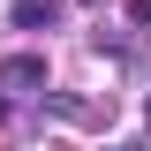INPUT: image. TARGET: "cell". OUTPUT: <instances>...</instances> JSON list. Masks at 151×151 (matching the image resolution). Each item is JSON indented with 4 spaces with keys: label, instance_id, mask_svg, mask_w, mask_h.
Returning a JSON list of instances; mask_svg holds the SVG:
<instances>
[{
    "label": "cell",
    "instance_id": "6da1fadb",
    "mask_svg": "<svg viewBox=\"0 0 151 151\" xmlns=\"http://www.w3.org/2000/svg\"><path fill=\"white\" fill-rule=\"evenodd\" d=\"M0 83H8V91H38V83H45V53H15V60H0Z\"/></svg>",
    "mask_w": 151,
    "mask_h": 151
},
{
    "label": "cell",
    "instance_id": "7a4b0ae2",
    "mask_svg": "<svg viewBox=\"0 0 151 151\" xmlns=\"http://www.w3.org/2000/svg\"><path fill=\"white\" fill-rule=\"evenodd\" d=\"M53 0H15V8H8V23H15V30H53Z\"/></svg>",
    "mask_w": 151,
    "mask_h": 151
}]
</instances>
